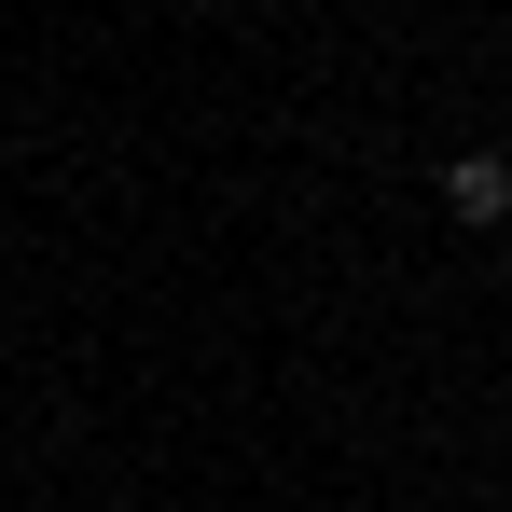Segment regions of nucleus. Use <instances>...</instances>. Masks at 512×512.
<instances>
[{
    "instance_id": "f257e3e1",
    "label": "nucleus",
    "mask_w": 512,
    "mask_h": 512,
    "mask_svg": "<svg viewBox=\"0 0 512 512\" xmlns=\"http://www.w3.org/2000/svg\"><path fill=\"white\" fill-rule=\"evenodd\" d=\"M443 208H457V222H499V208H512V167H499V153H457V167H443Z\"/></svg>"
},
{
    "instance_id": "f03ea898",
    "label": "nucleus",
    "mask_w": 512,
    "mask_h": 512,
    "mask_svg": "<svg viewBox=\"0 0 512 512\" xmlns=\"http://www.w3.org/2000/svg\"><path fill=\"white\" fill-rule=\"evenodd\" d=\"M499 167H512V153H499Z\"/></svg>"
}]
</instances>
